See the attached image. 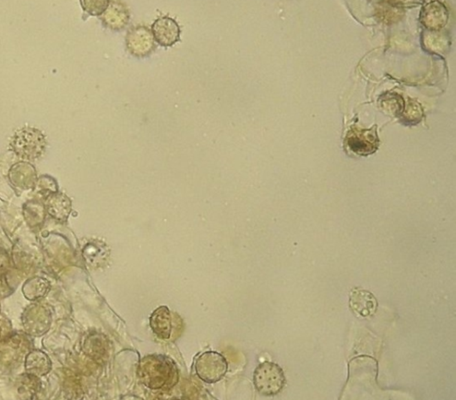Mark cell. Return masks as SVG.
Wrapping results in <instances>:
<instances>
[{"mask_svg": "<svg viewBox=\"0 0 456 400\" xmlns=\"http://www.w3.org/2000/svg\"><path fill=\"white\" fill-rule=\"evenodd\" d=\"M153 37L160 45L171 47L180 41V30L176 21L170 17L156 20L152 26Z\"/></svg>", "mask_w": 456, "mask_h": 400, "instance_id": "7", "label": "cell"}, {"mask_svg": "<svg viewBox=\"0 0 456 400\" xmlns=\"http://www.w3.org/2000/svg\"><path fill=\"white\" fill-rule=\"evenodd\" d=\"M0 336H1V330H0Z\"/></svg>", "mask_w": 456, "mask_h": 400, "instance_id": "18", "label": "cell"}, {"mask_svg": "<svg viewBox=\"0 0 456 400\" xmlns=\"http://www.w3.org/2000/svg\"><path fill=\"white\" fill-rule=\"evenodd\" d=\"M48 290H50V284L47 280L41 277H35L27 281L23 286L24 296L31 301L46 295Z\"/></svg>", "mask_w": 456, "mask_h": 400, "instance_id": "14", "label": "cell"}, {"mask_svg": "<svg viewBox=\"0 0 456 400\" xmlns=\"http://www.w3.org/2000/svg\"><path fill=\"white\" fill-rule=\"evenodd\" d=\"M449 13L448 8L439 0L428 3L421 11V22L426 28L439 30L448 23Z\"/></svg>", "mask_w": 456, "mask_h": 400, "instance_id": "6", "label": "cell"}, {"mask_svg": "<svg viewBox=\"0 0 456 400\" xmlns=\"http://www.w3.org/2000/svg\"><path fill=\"white\" fill-rule=\"evenodd\" d=\"M253 381L256 390L261 395L274 396L283 389L286 379L285 372L279 365L264 362L255 369Z\"/></svg>", "mask_w": 456, "mask_h": 400, "instance_id": "3", "label": "cell"}, {"mask_svg": "<svg viewBox=\"0 0 456 400\" xmlns=\"http://www.w3.org/2000/svg\"><path fill=\"white\" fill-rule=\"evenodd\" d=\"M48 214L54 220L65 222L72 211V202L67 196L58 192L51 193L45 201Z\"/></svg>", "mask_w": 456, "mask_h": 400, "instance_id": "11", "label": "cell"}, {"mask_svg": "<svg viewBox=\"0 0 456 400\" xmlns=\"http://www.w3.org/2000/svg\"><path fill=\"white\" fill-rule=\"evenodd\" d=\"M349 305L352 310L362 317L373 316L378 306L373 293L361 289H354L350 293Z\"/></svg>", "mask_w": 456, "mask_h": 400, "instance_id": "9", "label": "cell"}, {"mask_svg": "<svg viewBox=\"0 0 456 400\" xmlns=\"http://www.w3.org/2000/svg\"><path fill=\"white\" fill-rule=\"evenodd\" d=\"M25 368L27 372L32 377H42L50 371L51 361L46 354L35 350L27 356Z\"/></svg>", "mask_w": 456, "mask_h": 400, "instance_id": "13", "label": "cell"}, {"mask_svg": "<svg viewBox=\"0 0 456 400\" xmlns=\"http://www.w3.org/2000/svg\"><path fill=\"white\" fill-rule=\"evenodd\" d=\"M195 368L201 380L207 383H215L225 377L228 366L221 354L207 351L198 357Z\"/></svg>", "mask_w": 456, "mask_h": 400, "instance_id": "4", "label": "cell"}, {"mask_svg": "<svg viewBox=\"0 0 456 400\" xmlns=\"http://www.w3.org/2000/svg\"><path fill=\"white\" fill-rule=\"evenodd\" d=\"M46 145V138L41 130L23 128L14 135L10 148L20 158L35 160L43 154Z\"/></svg>", "mask_w": 456, "mask_h": 400, "instance_id": "2", "label": "cell"}, {"mask_svg": "<svg viewBox=\"0 0 456 400\" xmlns=\"http://www.w3.org/2000/svg\"><path fill=\"white\" fill-rule=\"evenodd\" d=\"M28 207L25 206V217L30 224L34 223L36 226L44 220V206L38 204V202H30Z\"/></svg>", "mask_w": 456, "mask_h": 400, "instance_id": "15", "label": "cell"}, {"mask_svg": "<svg viewBox=\"0 0 456 400\" xmlns=\"http://www.w3.org/2000/svg\"><path fill=\"white\" fill-rule=\"evenodd\" d=\"M84 10L91 15H101L107 11L109 0H81Z\"/></svg>", "mask_w": 456, "mask_h": 400, "instance_id": "16", "label": "cell"}, {"mask_svg": "<svg viewBox=\"0 0 456 400\" xmlns=\"http://www.w3.org/2000/svg\"><path fill=\"white\" fill-rule=\"evenodd\" d=\"M23 324L27 331L39 336L50 326V313L42 306H32L24 312Z\"/></svg>", "mask_w": 456, "mask_h": 400, "instance_id": "8", "label": "cell"}, {"mask_svg": "<svg viewBox=\"0 0 456 400\" xmlns=\"http://www.w3.org/2000/svg\"><path fill=\"white\" fill-rule=\"evenodd\" d=\"M138 375L142 383L150 389H162L177 379L176 366L164 356H147L142 359Z\"/></svg>", "mask_w": 456, "mask_h": 400, "instance_id": "1", "label": "cell"}, {"mask_svg": "<svg viewBox=\"0 0 456 400\" xmlns=\"http://www.w3.org/2000/svg\"><path fill=\"white\" fill-rule=\"evenodd\" d=\"M9 180L17 187L30 189L37 183V174L34 167L26 162H19L12 167L9 172Z\"/></svg>", "mask_w": 456, "mask_h": 400, "instance_id": "10", "label": "cell"}, {"mask_svg": "<svg viewBox=\"0 0 456 400\" xmlns=\"http://www.w3.org/2000/svg\"><path fill=\"white\" fill-rule=\"evenodd\" d=\"M9 264L8 256L6 251L0 249V277L5 274Z\"/></svg>", "mask_w": 456, "mask_h": 400, "instance_id": "17", "label": "cell"}, {"mask_svg": "<svg viewBox=\"0 0 456 400\" xmlns=\"http://www.w3.org/2000/svg\"><path fill=\"white\" fill-rule=\"evenodd\" d=\"M376 129H352L347 136V144L351 151L361 156L373 153L378 147Z\"/></svg>", "mask_w": 456, "mask_h": 400, "instance_id": "5", "label": "cell"}, {"mask_svg": "<svg viewBox=\"0 0 456 400\" xmlns=\"http://www.w3.org/2000/svg\"><path fill=\"white\" fill-rule=\"evenodd\" d=\"M150 326L159 338L163 340L170 338L172 330L170 310L166 306L157 308L150 317Z\"/></svg>", "mask_w": 456, "mask_h": 400, "instance_id": "12", "label": "cell"}]
</instances>
